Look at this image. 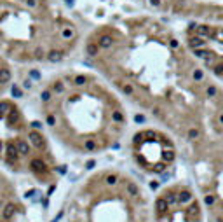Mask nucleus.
Here are the masks:
<instances>
[{"label": "nucleus", "instance_id": "f257e3e1", "mask_svg": "<svg viewBox=\"0 0 223 222\" xmlns=\"http://www.w3.org/2000/svg\"><path fill=\"white\" fill-rule=\"evenodd\" d=\"M153 208L143 187L119 171L91 177L73 194L68 222H150Z\"/></svg>", "mask_w": 223, "mask_h": 222}, {"label": "nucleus", "instance_id": "f03ea898", "mask_svg": "<svg viewBox=\"0 0 223 222\" xmlns=\"http://www.w3.org/2000/svg\"><path fill=\"white\" fill-rule=\"evenodd\" d=\"M153 222H209L195 187L174 182L153 200Z\"/></svg>", "mask_w": 223, "mask_h": 222}, {"label": "nucleus", "instance_id": "7ed1b4c3", "mask_svg": "<svg viewBox=\"0 0 223 222\" xmlns=\"http://www.w3.org/2000/svg\"><path fill=\"white\" fill-rule=\"evenodd\" d=\"M186 46L214 77L223 79V25L190 23Z\"/></svg>", "mask_w": 223, "mask_h": 222}, {"label": "nucleus", "instance_id": "20e7f679", "mask_svg": "<svg viewBox=\"0 0 223 222\" xmlns=\"http://www.w3.org/2000/svg\"><path fill=\"white\" fill-rule=\"evenodd\" d=\"M134 156L138 165L148 173L162 175L176 159V145L173 140L157 131H141L134 135Z\"/></svg>", "mask_w": 223, "mask_h": 222}, {"label": "nucleus", "instance_id": "39448f33", "mask_svg": "<svg viewBox=\"0 0 223 222\" xmlns=\"http://www.w3.org/2000/svg\"><path fill=\"white\" fill-rule=\"evenodd\" d=\"M23 213L24 206L16 196L14 185L0 177V222H16Z\"/></svg>", "mask_w": 223, "mask_h": 222}, {"label": "nucleus", "instance_id": "423d86ee", "mask_svg": "<svg viewBox=\"0 0 223 222\" xmlns=\"http://www.w3.org/2000/svg\"><path fill=\"white\" fill-rule=\"evenodd\" d=\"M96 44L99 46V49H110L113 46V38H112V35H101Z\"/></svg>", "mask_w": 223, "mask_h": 222}, {"label": "nucleus", "instance_id": "0eeeda50", "mask_svg": "<svg viewBox=\"0 0 223 222\" xmlns=\"http://www.w3.org/2000/svg\"><path fill=\"white\" fill-rule=\"evenodd\" d=\"M30 142L35 145V147H42L44 145V140H42V135L40 133H37V131H30Z\"/></svg>", "mask_w": 223, "mask_h": 222}, {"label": "nucleus", "instance_id": "6e6552de", "mask_svg": "<svg viewBox=\"0 0 223 222\" xmlns=\"http://www.w3.org/2000/svg\"><path fill=\"white\" fill-rule=\"evenodd\" d=\"M11 81V70L9 68H0V84H7Z\"/></svg>", "mask_w": 223, "mask_h": 222}, {"label": "nucleus", "instance_id": "1a4fd4ad", "mask_svg": "<svg viewBox=\"0 0 223 222\" xmlns=\"http://www.w3.org/2000/svg\"><path fill=\"white\" fill-rule=\"evenodd\" d=\"M16 147H18L19 154H28V152H30V145H28V142H24V140H18V142H16Z\"/></svg>", "mask_w": 223, "mask_h": 222}, {"label": "nucleus", "instance_id": "9d476101", "mask_svg": "<svg viewBox=\"0 0 223 222\" xmlns=\"http://www.w3.org/2000/svg\"><path fill=\"white\" fill-rule=\"evenodd\" d=\"M61 58H63V53H61V51H51L49 56H47V59L53 61V63H54V61H59Z\"/></svg>", "mask_w": 223, "mask_h": 222}, {"label": "nucleus", "instance_id": "9b49d317", "mask_svg": "<svg viewBox=\"0 0 223 222\" xmlns=\"http://www.w3.org/2000/svg\"><path fill=\"white\" fill-rule=\"evenodd\" d=\"M51 98H53V91H51V89H44V91H42V94H40V100H42L44 103L51 102Z\"/></svg>", "mask_w": 223, "mask_h": 222}, {"label": "nucleus", "instance_id": "f8f14e48", "mask_svg": "<svg viewBox=\"0 0 223 222\" xmlns=\"http://www.w3.org/2000/svg\"><path fill=\"white\" fill-rule=\"evenodd\" d=\"M98 44H87V47H86V51H87V54L89 56H96L98 54Z\"/></svg>", "mask_w": 223, "mask_h": 222}, {"label": "nucleus", "instance_id": "ddd939ff", "mask_svg": "<svg viewBox=\"0 0 223 222\" xmlns=\"http://www.w3.org/2000/svg\"><path fill=\"white\" fill-rule=\"evenodd\" d=\"M75 35V32L70 28V26H66L65 30H63V37H66V38H70V37H73Z\"/></svg>", "mask_w": 223, "mask_h": 222}, {"label": "nucleus", "instance_id": "4468645a", "mask_svg": "<svg viewBox=\"0 0 223 222\" xmlns=\"http://www.w3.org/2000/svg\"><path fill=\"white\" fill-rule=\"evenodd\" d=\"M2 149H4V144H2V142H0V152H2Z\"/></svg>", "mask_w": 223, "mask_h": 222}]
</instances>
